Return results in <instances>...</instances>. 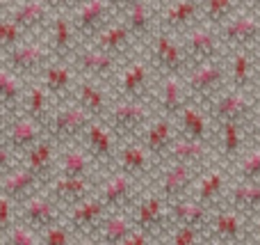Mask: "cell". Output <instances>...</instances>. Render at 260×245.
Returning <instances> with one entry per match:
<instances>
[{
    "mask_svg": "<svg viewBox=\"0 0 260 245\" xmlns=\"http://www.w3.org/2000/svg\"><path fill=\"white\" fill-rule=\"evenodd\" d=\"M157 71L148 62L146 55H130L121 62L117 76L112 80V96L117 99H137L151 101L153 85H155Z\"/></svg>",
    "mask_w": 260,
    "mask_h": 245,
    "instance_id": "6da1fadb",
    "label": "cell"
},
{
    "mask_svg": "<svg viewBox=\"0 0 260 245\" xmlns=\"http://www.w3.org/2000/svg\"><path fill=\"white\" fill-rule=\"evenodd\" d=\"M203 108L210 115L215 126L221 122L247 124L260 110V94L256 90H238V87L226 85L224 90L217 96H212Z\"/></svg>",
    "mask_w": 260,
    "mask_h": 245,
    "instance_id": "7a4b0ae2",
    "label": "cell"
},
{
    "mask_svg": "<svg viewBox=\"0 0 260 245\" xmlns=\"http://www.w3.org/2000/svg\"><path fill=\"white\" fill-rule=\"evenodd\" d=\"M155 110H153L151 101H137V99H117L114 96L110 110L105 113V124L114 131L119 140H135L142 135V131L148 126L153 119Z\"/></svg>",
    "mask_w": 260,
    "mask_h": 245,
    "instance_id": "3957f363",
    "label": "cell"
},
{
    "mask_svg": "<svg viewBox=\"0 0 260 245\" xmlns=\"http://www.w3.org/2000/svg\"><path fill=\"white\" fill-rule=\"evenodd\" d=\"M185 92L187 99L194 103L206 105L212 96H217L226 85H229V69H226V55L217 60L194 64L183 73Z\"/></svg>",
    "mask_w": 260,
    "mask_h": 245,
    "instance_id": "277c9868",
    "label": "cell"
},
{
    "mask_svg": "<svg viewBox=\"0 0 260 245\" xmlns=\"http://www.w3.org/2000/svg\"><path fill=\"white\" fill-rule=\"evenodd\" d=\"M96 117H91L78 101L69 99L62 103H55L53 113L48 115L44 124V131L50 140H55L59 147L71 145V142H80L85 128L89 126V122Z\"/></svg>",
    "mask_w": 260,
    "mask_h": 245,
    "instance_id": "5b68a950",
    "label": "cell"
},
{
    "mask_svg": "<svg viewBox=\"0 0 260 245\" xmlns=\"http://www.w3.org/2000/svg\"><path fill=\"white\" fill-rule=\"evenodd\" d=\"M203 168H192V165L183 163H171V160H162L157 165L155 174L148 181V188L155 190L162 200L176 202L180 197L192 195V188L197 183L199 174Z\"/></svg>",
    "mask_w": 260,
    "mask_h": 245,
    "instance_id": "8992f818",
    "label": "cell"
},
{
    "mask_svg": "<svg viewBox=\"0 0 260 245\" xmlns=\"http://www.w3.org/2000/svg\"><path fill=\"white\" fill-rule=\"evenodd\" d=\"M130 220L137 229L151 234L155 241H162L167 234V229L171 227V218H169V202L162 200L155 190L144 188L142 195L135 200V204L130 206Z\"/></svg>",
    "mask_w": 260,
    "mask_h": 245,
    "instance_id": "52a82bcc",
    "label": "cell"
},
{
    "mask_svg": "<svg viewBox=\"0 0 260 245\" xmlns=\"http://www.w3.org/2000/svg\"><path fill=\"white\" fill-rule=\"evenodd\" d=\"M50 60H53V55H50L44 37L32 35V37H25L12 50H7L0 58V62L7 69H12L16 76L25 78V80H35V78H39V73L44 71V67Z\"/></svg>",
    "mask_w": 260,
    "mask_h": 245,
    "instance_id": "ba28073f",
    "label": "cell"
},
{
    "mask_svg": "<svg viewBox=\"0 0 260 245\" xmlns=\"http://www.w3.org/2000/svg\"><path fill=\"white\" fill-rule=\"evenodd\" d=\"M142 50L157 73H185L189 69L183 39L178 35L155 30L151 35V39L142 46Z\"/></svg>",
    "mask_w": 260,
    "mask_h": 245,
    "instance_id": "9c48e42d",
    "label": "cell"
},
{
    "mask_svg": "<svg viewBox=\"0 0 260 245\" xmlns=\"http://www.w3.org/2000/svg\"><path fill=\"white\" fill-rule=\"evenodd\" d=\"M144 183L133 179L126 172H119V170H105L99 179V188H96V195L99 200L105 204L108 211H130V206L135 204L139 195L144 190Z\"/></svg>",
    "mask_w": 260,
    "mask_h": 245,
    "instance_id": "30bf717a",
    "label": "cell"
},
{
    "mask_svg": "<svg viewBox=\"0 0 260 245\" xmlns=\"http://www.w3.org/2000/svg\"><path fill=\"white\" fill-rule=\"evenodd\" d=\"M249 223L251 220L247 215H242L240 211H235L233 206L219 204L210 213L206 238H208V243H217V245L249 243Z\"/></svg>",
    "mask_w": 260,
    "mask_h": 245,
    "instance_id": "8fae6325",
    "label": "cell"
},
{
    "mask_svg": "<svg viewBox=\"0 0 260 245\" xmlns=\"http://www.w3.org/2000/svg\"><path fill=\"white\" fill-rule=\"evenodd\" d=\"M203 21L201 0H162L155 3V23L157 30L171 35H185L189 28Z\"/></svg>",
    "mask_w": 260,
    "mask_h": 245,
    "instance_id": "7c38bea8",
    "label": "cell"
},
{
    "mask_svg": "<svg viewBox=\"0 0 260 245\" xmlns=\"http://www.w3.org/2000/svg\"><path fill=\"white\" fill-rule=\"evenodd\" d=\"M121 62H123L121 58H114V55L105 53L96 44H80L71 58V64L78 71V76L91 78V80L105 83V85H112Z\"/></svg>",
    "mask_w": 260,
    "mask_h": 245,
    "instance_id": "4fadbf2b",
    "label": "cell"
},
{
    "mask_svg": "<svg viewBox=\"0 0 260 245\" xmlns=\"http://www.w3.org/2000/svg\"><path fill=\"white\" fill-rule=\"evenodd\" d=\"M219 37L224 44L226 53L238 48H258L260 44V14L256 9L242 7L240 12H235L226 23H221Z\"/></svg>",
    "mask_w": 260,
    "mask_h": 245,
    "instance_id": "5bb4252c",
    "label": "cell"
},
{
    "mask_svg": "<svg viewBox=\"0 0 260 245\" xmlns=\"http://www.w3.org/2000/svg\"><path fill=\"white\" fill-rule=\"evenodd\" d=\"M180 39H183L185 58H187L189 67L226 55V48H224V44H221L219 30L212 28V25H208V23H203V21L199 23V25L189 28L185 35H180Z\"/></svg>",
    "mask_w": 260,
    "mask_h": 245,
    "instance_id": "9a60e30c",
    "label": "cell"
},
{
    "mask_svg": "<svg viewBox=\"0 0 260 245\" xmlns=\"http://www.w3.org/2000/svg\"><path fill=\"white\" fill-rule=\"evenodd\" d=\"M112 18H117V12L112 9L110 0H80V5L71 12V21L80 44L94 41V37Z\"/></svg>",
    "mask_w": 260,
    "mask_h": 245,
    "instance_id": "2e32d148",
    "label": "cell"
},
{
    "mask_svg": "<svg viewBox=\"0 0 260 245\" xmlns=\"http://www.w3.org/2000/svg\"><path fill=\"white\" fill-rule=\"evenodd\" d=\"M157 165H160V160L135 138V140H123L121 145H119L112 170L126 172L133 179L142 181L144 186H148V181H151V177L155 174Z\"/></svg>",
    "mask_w": 260,
    "mask_h": 245,
    "instance_id": "e0dca14e",
    "label": "cell"
},
{
    "mask_svg": "<svg viewBox=\"0 0 260 245\" xmlns=\"http://www.w3.org/2000/svg\"><path fill=\"white\" fill-rule=\"evenodd\" d=\"M231 179H233L231 165L215 160V163H210L208 168L201 170V174H199L197 183L192 188V197L197 202H201L203 206H208V209H215V206L224 204Z\"/></svg>",
    "mask_w": 260,
    "mask_h": 245,
    "instance_id": "ac0fdd59",
    "label": "cell"
},
{
    "mask_svg": "<svg viewBox=\"0 0 260 245\" xmlns=\"http://www.w3.org/2000/svg\"><path fill=\"white\" fill-rule=\"evenodd\" d=\"M80 145L89 151V156L105 172V170H112L121 140H119L112 128L105 124V119H91L89 126L85 128V133H82V138H80Z\"/></svg>",
    "mask_w": 260,
    "mask_h": 245,
    "instance_id": "d6986e66",
    "label": "cell"
},
{
    "mask_svg": "<svg viewBox=\"0 0 260 245\" xmlns=\"http://www.w3.org/2000/svg\"><path fill=\"white\" fill-rule=\"evenodd\" d=\"M64 218V209L41 188L35 195H30L27 200H23L18 204V223L27 225L30 229H35L37 234L44 232L46 227L59 223Z\"/></svg>",
    "mask_w": 260,
    "mask_h": 245,
    "instance_id": "ffe728a7",
    "label": "cell"
},
{
    "mask_svg": "<svg viewBox=\"0 0 260 245\" xmlns=\"http://www.w3.org/2000/svg\"><path fill=\"white\" fill-rule=\"evenodd\" d=\"M187 92H185L183 73H157L155 85H153L151 105L157 115L176 119V115L187 103Z\"/></svg>",
    "mask_w": 260,
    "mask_h": 245,
    "instance_id": "44dd1931",
    "label": "cell"
},
{
    "mask_svg": "<svg viewBox=\"0 0 260 245\" xmlns=\"http://www.w3.org/2000/svg\"><path fill=\"white\" fill-rule=\"evenodd\" d=\"M105 213H108V209H105V204L94 193V195L87 197V200H82V202H78V204L64 209L62 220H64V225L73 232V236H76L78 241H80V238L91 241V236H94V232L99 229V225H101V220L105 218Z\"/></svg>",
    "mask_w": 260,
    "mask_h": 245,
    "instance_id": "7402d4cb",
    "label": "cell"
},
{
    "mask_svg": "<svg viewBox=\"0 0 260 245\" xmlns=\"http://www.w3.org/2000/svg\"><path fill=\"white\" fill-rule=\"evenodd\" d=\"M99 177H67V174H53L46 181L44 190L57 202L62 209L78 204V202L87 200L96 193L99 188Z\"/></svg>",
    "mask_w": 260,
    "mask_h": 245,
    "instance_id": "603a6c76",
    "label": "cell"
},
{
    "mask_svg": "<svg viewBox=\"0 0 260 245\" xmlns=\"http://www.w3.org/2000/svg\"><path fill=\"white\" fill-rule=\"evenodd\" d=\"M46 46H48L53 60H71L73 53L80 46V39L76 35V28H73L71 14L64 12H53L46 30L41 32Z\"/></svg>",
    "mask_w": 260,
    "mask_h": 245,
    "instance_id": "cb8c5ba5",
    "label": "cell"
},
{
    "mask_svg": "<svg viewBox=\"0 0 260 245\" xmlns=\"http://www.w3.org/2000/svg\"><path fill=\"white\" fill-rule=\"evenodd\" d=\"M39 83L46 87L55 103L73 99L78 83V71L73 69L71 60H50L44 67V71L39 73Z\"/></svg>",
    "mask_w": 260,
    "mask_h": 245,
    "instance_id": "d4e9b609",
    "label": "cell"
},
{
    "mask_svg": "<svg viewBox=\"0 0 260 245\" xmlns=\"http://www.w3.org/2000/svg\"><path fill=\"white\" fill-rule=\"evenodd\" d=\"M162 160L192 165V168H208L210 163H215V160H217V154H215L212 142L192 140V138L178 135L174 140V145L167 149V154H165V158H162ZM162 160H160V163H162Z\"/></svg>",
    "mask_w": 260,
    "mask_h": 245,
    "instance_id": "484cf974",
    "label": "cell"
},
{
    "mask_svg": "<svg viewBox=\"0 0 260 245\" xmlns=\"http://www.w3.org/2000/svg\"><path fill=\"white\" fill-rule=\"evenodd\" d=\"M217 160L226 165H233L247 149V133L244 124L240 122H221L215 126V138H212Z\"/></svg>",
    "mask_w": 260,
    "mask_h": 245,
    "instance_id": "4316f807",
    "label": "cell"
},
{
    "mask_svg": "<svg viewBox=\"0 0 260 245\" xmlns=\"http://www.w3.org/2000/svg\"><path fill=\"white\" fill-rule=\"evenodd\" d=\"M55 174H67V177H99V174H103V170L99 168V163L91 158L89 151L80 142H71V145L59 147Z\"/></svg>",
    "mask_w": 260,
    "mask_h": 245,
    "instance_id": "83f0119b",
    "label": "cell"
},
{
    "mask_svg": "<svg viewBox=\"0 0 260 245\" xmlns=\"http://www.w3.org/2000/svg\"><path fill=\"white\" fill-rule=\"evenodd\" d=\"M174 122L176 128H178V135L203 142H212V138H215V124H212L210 115L206 113V108L201 103L187 101L183 105V110L176 115Z\"/></svg>",
    "mask_w": 260,
    "mask_h": 245,
    "instance_id": "f1b7e54d",
    "label": "cell"
},
{
    "mask_svg": "<svg viewBox=\"0 0 260 245\" xmlns=\"http://www.w3.org/2000/svg\"><path fill=\"white\" fill-rule=\"evenodd\" d=\"M89 44H96L99 48H103L105 53L114 55V58H121V60L130 58V55L139 48L137 41L133 39V35H130L128 25L123 23L121 16L112 18V21H110L108 25L94 37V41H89Z\"/></svg>",
    "mask_w": 260,
    "mask_h": 245,
    "instance_id": "f546056e",
    "label": "cell"
},
{
    "mask_svg": "<svg viewBox=\"0 0 260 245\" xmlns=\"http://www.w3.org/2000/svg\"><path fill=\"white\" fill-rule=\"evenodd\" d=\"M178 138V128H176V122L167 115H153V119L148 122V126L142 131V135L137 138L157 160L165 158L167 149L174 145V140Z\"/></svg>",
    "mask_w": 260,
    "mask_h": 245,
    "instance_id": "4dcf8cb0",
    "label": "cell"
},
{
    "mask_svg": "<svg viewBox=\"0 0 260 245\" xmlns=\"http://www.w3.org/2000/svg\"><path fill=\"white\" fill-rule=\"evenodd\" d=\"M7 14L25 30L27 37H32L46 30L50 16H53V9L48 7L46 0H14Z\"/></svg>",
    "mask_w": 260,
    "mask_h": 245,
    "instance_id": "1f68e13d",
    "label": "cell"
},
{
    "mask_svg": "<svg viewBox=\"0 0 260 245\" xmlns=\"http://www.w3.org/2000/svg\"><path fill=\"white\" fill-rule=\"evenodd\" d=\"M44 135H46V131H44V126H41L39 122H35V119L25 117L23 113H18V115H14V117L9 119L7 131H5L3 140L12 151H16L18 156H23L32 145H37Z\"/></svg>",
    "mask_w": 260,
    "mask_h": 245,
    "instance_id": "d6a6232c",
    "label": "cell"
},
{
    "mask_svg": "<svg viewBox=\"0 0 260 245\" xmlns=\"http://www.w3.org/2000/svg\"><path fill=\"white\" fill-rule=\"evenodd\" d=\"M258 48H238L226 53V69H229V87L238 90H253L258 67Z\"/></svg>",
    "mask_w": 260,
    "mask_h": 245,
    "instance_id": "836d02e7",
    "label": "cell"
},
{
    "mask_svg": "<svg viewBox=\"0 0 260 245\" xmlns=\"http://www.w3.org/2000/svg\"><path fill=\"white\" fill-rule=\"evenodd\" d=\"M123 18V23L128 25L133 39L137 41V46L142 48L151 35L157 30L155 23V3L153 0H135L133 5L126 9L123 14H119Z\"/></svg>",
    "mask_w": 260,
    "mask_h": 245,
    "instance_id": "e575fe53",
    "label": "cell"
},
{
    "mask_svg": "<svg viewBox=\"0 0 260 245\" xmlns=\"http://www.w3.org/2000/svg\"><path fill=\"white\" fill-rule=\"evenodd\" d=\"M108 87L110 85H105V83L78 76L76 92H73V101H78L91 117L103 119L105 113L110 110V103H112V99H114V96L108 92Z\"/></svg>",
    "mask_w": 260,
    "mask_h": 245,
    "instance_id": "d590c367",
    "label": "cell"
},
{
    "mask_svg": "<svg viewBox=\"0 0 260 245\" xmlns=\"http://www.w3.org/2000/svg\"><path fill=\"white\" fill-rule=\"evenodd\" d=\"M46 186V181L35 174L30 168H25L23 163H18L16 168H12L3 179H0V193L7 197H12L16 204H21L23 200H27L30 195H35L37 190Z\"/></svg>",
    "mask_w": 260,
    "mask_h": 245,
    "instance_id": "8d00e7d4",
    "label": "cell"
},
{
    "mask_svg": "<svg viewBox=\"0 0 260 245\" xmlns=\"http://www.w3.org/2000/svg\"><path fill=\"white\" fill-rule=\"evenodd\" d=\"M224 204L233 206L249 220L260 218V181H247V179H231L226 190Z\"/></svg>",
    "mask_w": 260,
    "mask_h": 245,
    "instance_id": "74e56055",
    "label": "cell"
},
{
    "mask_svg": "<svg viewBox=\"0 0 260 245\" xmlns=\"http://www.w3.org/2000/svg\"><path fill=\"white\" fill-rule=\"evenodd\" d=\"M59 145L55 140H50L48 135H44L37 145H32L25 154L21 156V163L25 168H30L35 174H39L44 181H48L55 174V163H57Z\"/></svg>",
    "mask_w": 260,
    "mask_h": 245,
    "instance_id": "f35d334b",
    "label": "cell"
},
{
    "mask_svg": "<svg viewBox=\"0 0 260 245\" xmlns=\"http://www.w3.org/2000/svg\"><path fill=\"white\" fill-rule=\"evenodd\" d=\"M210 213L212 209L203 206L201 202H197L192 195L180 197L176 202H169V218L171 225H187V227L201 229L206 234L208 223H210Z\"/></svg>",
    "mask_w": 260,
    "mask_h": 245,
    "instance_id": "ab89813d",
    "label": "cell"
},
{
    "mask_svg": "<svg viewBox=\"0 0 260 245\" xmlns=\"http://www.w3.org/2000/svg\"><path fill=\"white\" fill-rule=\"evenodd\" d=\"M135 229L128 211H108L105 218L101 220L99 229L91 236V243L101 245H123L128 234Z\"/></svg>",
    "mask_w": 260,
    "mask_h": 245,
    "instance_id": "60d3db41",
    "label": "cell"
},
{
    "mask_svg": "<svg viewBox=\"0 0 260 245\" xmlns=\"http://www.w3.org/2000/svg\"><path fill=\"white\" fill-rule=\"evenodd\" d=\"M53 108H55L53 96L46 92V87L39 83V78H35V80L27 83L25 96H23V108H21V113L25 115V117L35 119V122H39L41 126H44L46 119H48V115L53 113Z\"/></svg>",
    "mask_w": 260,
    "mask_h": 245,
    "instance_id": "b9f144b4",
    "label": "cell"
},
{
    "mask_svg": "<svg viewBox=\"0 0 260 245\" xmlns=\"http://www.w3.org/2000/svg\"><path fill=\"white\" fill-rule=\"evenodd\" d=\"M27 83L30 80L16 76L12 69H7L3 62H0V105H3L12 117L21 113Z\"/></svg>",
    "mask_w": 260,
    "mask_h": 245,
    "instance_id": "7bdbcfd3",
    "label": "cell"
},
{
    "mask_svg": "<svg viewBox=\"0 0 260 245\" xmlns=\"http://www.w3.org/2000/svg\"><path fill=\"white\" fill-rule=\"evenodd\" d=\"M201 7H203V23L219 28L235 12H240L244 7V3L242 0H201Z\"/></svg>",
    "mask_w": 260,
    "mask_h": 245,
    "instance_id": "ee69618b",
    "label": "cell"
},
{
    "mask_svg": "<svg viewBox=\"0 0 260 245\" xmlns=\"http://www.w3.org/2000/svg\"><path fill=\"white\" fill-rule=\"evenodd\" d=\"M231 172L235 179H247V181H260V147L247 145L238 160L231 165Z\"/></svg>",
    "mask_w": 260,
    "mask_h": 245,
    "instance_id": "f6af8a7d",
    "label": "cell"
},
{
    "mask_svg": "<svg viewBox=\"0 0 260 245\" xmlns=\"http://www.w3.org/2000/svg\"><path fill=\"white\" fill-rule=\"evenodd\" d=\"M162 241L169 245H201V243H208V238L201 229L187 227V225H171Z\"/></svg>",
    "mask_w": 260,
    "mask_h": 245,
    "instance_id": "bcb514c9",
    "label": "cell"
},
{
    "mask_svg": "<svg viewBox=\"0 0 260 245\" xmlns=\"http://www.w3.org/2000/svg\"><path fill=\"white\" fill-rule=\"evenodd\" d=\"M25 37H27L25 30H23L9 14H5V16L0 18V58H3L7 50H12L14 46L21 44Z\"/></svg>",
    "mask_w": 260,
    "mask_h": 245,
    "instance_id": "7dc6e473",
    "label": "cell"
},
{
    "mask_svg": "<svg viewBox=\"0 0 260 245\" xmlns=\"http://www.w3.org/2000/svg\"><path fill=\"white\" fill-rule=\"evenodd\" d=\"M73 241H78V238L73 236V232L64 225V220H59V223L46 227L44 232H39V243L41 245H69Z\"/></svg>",
    "mask_w": 260,
    "mask_h": 245,
    "instance_id": "c3c4849f",
    "label": "cell"
},
{
    "mask_svg": "<svg viewBox=\"0 0 260 245\" xmlns=\"http://www.w3.org/2000/svg\"><path fill=\"white\" fill-rule=\"evenodd\" d=\"M3 243H7V245H39V234H37L35 229H30L27 225H23L16 220V225L5 234Z\"/></svg>",
    "mask_w": 260,
    "mask_h": 245,
    "instance_id": "681fc988",
    "label": "cell"
},
{
    "mask_svg": "<svg viewBox=\"0 0 260 245\" xmlns=\"http://www.w3.org/2000/svg\"><path fill=\"white\" fill-rule=\"evenodd\" d=\"M16 218H18V204L12 197L0 193V234L3 236L16 225Z\"/></svg>",
    "mask_w": 260,
    "mask_h": 245,
    "instance_id": "f907efd6",
    "label": "cell"
},
{
    "mask_svg": "<svg viewBox=\"0 0 260 245\" xmlns=\"http://www.w3.org/2000/svg\"><path fill=\"white\" fill-rule=\"evenodd\" d=\"M18 163H21V156H18L16 151L9 149V147L5 145V140H0V179H3L12 168H16Z\"/></svg>",
    "mask_w": 260,
    "mask_h": 245,
    "instance_id": "816d5d0a",
    "label": "cell"
},
{
    "mask_svg": "<svg viewBox=\"0 0 260 245\" xmlns=\"http://www.w3.org/2000/svg\"><path fill=\"white\" fill-rule=\"evenodd\" d=\"M244 133H247V145L260 147V110L244 124Z\"/></svg>",
    "mask_w": 260,
    "mask_h": 245,
    "instance_id": "f5cc1de1",
    "label": "cell"
},
{
    "mask_svg": "<svg viewBox=\"0 0 260 245\" xmlns=\"http://www.w3.org/2000/svg\"><path fill=\"white\" fill-rule=\"evenodd\" d=\"M155 238L151 236V234H146V232H142V229H137L135 227L133 232L128 234V238L123 241V245H148V243H153Z\"/></svg>",
    "mask_w": 260,
    "mask_h": 245,
    "instance_id": "db71d44e",
    "label": "cell"
},
{
    "mask_svg": "<svg viewBox=\"0 0 260 245\" xmlns=\"http://www.w3.org/2000/svg\"><path fill=\"white\" fill-rule=\"evenodd\" d=\"M48 3V7L53 9V12H64V14H71L73 9L80 5V0H46Z\"/></svg>",
    "mask_w": 260,
    "mask_h": 245,
    "instance_id": "11a10c76",
    "label": "cell"
},
{
    "mask_svg": "<svg viewBox=\"0 0 260 245\" xmlns=\"http://www.w3.org/2000/svg\"><path fill=\"white\" fill-rule=\"evenodd\" d=\"M249 243L260 245V218H253L249 223Z\"/></svg>",
    "mask_w": 260,
    "mask_h": 245,
    "instance_id": "9f6ffc18",
    "label": "cell"
},
{
    "mask_svg": "<svg viewBox=\"0 0 260 245\" xmlns=\"http://www.w3.org/2000/svg\"><path fill=\"white\" fill-rule=\"evenodd\" d=\"M133 3H135V0H110V5H112V9H114V12H117V16H119V14H123V12H126V9H128Z\"/></svg>",
    "mask_w": 260,
    "mask_h": 245,
    "instance_id": "6f0895ef",
    "label": "cell"
},
{
    "mask_svg": "<svg viewBox=\"0 0 260 245\" xmlns=\"http://www.w3.org/2000/svg\"><path fill=\"white\" fill-rule=\"evenodd\" d=\"M9 119H12V115L7 113V110L0 105V140H3V135H5V131H7V124H9Z\"/></svg>",
    "mask_w": 260,
    "mask_h": 245,
    "instance_id": "680465c9",
    "label": "cell"
},
{
    "mask_svg": "<svg viewBox=\"0 0 260 245\" xmlns=\"http://www.w3.org/2000/svg\"><path fill=\"white\" fill-rule=\"evenodd\" d=\"M12 5H14V0H0V18L9 12V7H12Z\"/></svg>",
    "mask_w": 260,
    "mask_h": 245,
    "instance_id": "91938a15",
    "label": "cell"
},
{
    "mask_svg": "<svg viewBox=\"0 0 260 245\" xmlns=\"http://www.w3.org/2000/svg\"><path fill=\"white\" fill-rule=\"evenodd\" d=\"M242 3H244V7H249V9H256V12L260 9V0H242Z\"/></svg>",
    "mask_w": 260,
    "mask_h": 245,
    "instance_id": "94428289",
    "label": "cell"
},
{
    "mask_svg": "<svg viewBox=\"0 0 260 245\" xmlns=\"http://www.w3.org/2000/svg\"><path fill=\"white\" fill-rule=\"evenodd\" d=\"M253 90L260 94V55H258V67H256V85H253Z\"/></svg>",
    "mask_w": 260,
    "mask_h": 245,
    "instance_id": "6125c7cd",
    "label": "cell"
},
{
    "mask_svg": "<svg viewBox=\"0 0 260 245\" xmlns=\"http://www.w3.org/2000/svg\"><path fill=\"white\" fill-rule=\"evenodd\" d=\"M5 241V236H3V234H0V243H3Z\"/></svg>",
    "mask_w": 260,
    "mask_h": 245,
    "instance_id": "be15d7a7",
    "label": "cell"
},
{
    "mask_svg": "<svg viewBox=\"0 0 260 245\" xmlns=\"http://www.w3.org/2000/svg\"><path fill=\"white\" fill-rule=\"evenodd\" d=\"M153 3H162V0H153Z\"/></svg>",
    "mask_w": 260,
    "mask_h": 245,
    "instance_id": "e7e4bbea",
    "label": "cell"
},
{
    "mask_svg": "<svg viewBox=\"0 0 260 245\" xmlns=\"http://www.w3.org/2000/svg\"><path fill=\"white\" fill-rule=\"evenodd\" d=\"M258 55H260V44H258Z\"/></svg>",
    "mask_w": 260,
    "mask_h": 245,
    "instance_id": "03108f58",
    "label": "cell"
},
{
    "mask_svg": "<svg viewBox=\"0 0 260 245\" xmlns=\"http://www.w3.org/2000/svg\"><path fill=\"white\" fill-rule=\"evenodd\" d=\"M258 14H260V9H258Z\"/></svg>",
    "mask_w": 260,
    "mask_h": 245,
    "instance_id": "003e7915",
    "label": "cell"
}]
</instances>
